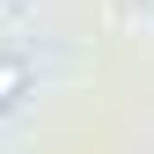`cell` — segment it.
<instances>
[{
    "label": "cell",
    "mask_w": 154,
    "mask_h": 154,
    "mask_svg": "<svg viewBox=\"0 0 154 154\" xmlns=\"http://www.w3.org/2000/svg\"><path fill=\"white\" fill-rule=\"evenodd\" d=\"M29 95V59L22 51H0V110H15Z\"/></svg>",
    "instance_id": "1"
}]
</instances>
